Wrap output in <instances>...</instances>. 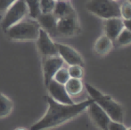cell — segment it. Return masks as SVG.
<instances>
[{"mask_svg": "<svg viewBox=\"0 0 131 130\" xmlns=\"http://www.w3.org/2000/svg\"><path fill=\"white\" fill-rule=\"evenodd\" d=\"M45 99L47 102V112L31 126L30 130H47L62 125L79 116L94 101L92 99H88L79 103L62 104L55 101L50 96H46Z\"/></svg>", "mask_w": 131, "mask_h": 130, "instance_id": "1", "label": "cell"}, {"mask_svg": "<svg viewBox=\"0 0 131 130\" xmlns=\"http://www.w3.org/2000/svg\"><path fill=\"white\" fill-rule=\"evenodd\" d=\"M85 87L91 99L104 109L111 119L117 122H123L124 113L121 104L111 96L102 93L89 83H85Z\"/></svg>", "mask_w": 131, "mask_h": 130, "instance_id": "2", "label": "cell"}, {"mask_svg": "<svg viewBox=\"0 0 131 130\" xmlns=\"http://www.w3.org/2000/svg\"><path fill=\"white\" fill-rule=\"evenodd\" d=\"M40 26L35 19H23L11 26L5 31L8 39L15 41L37 40L39 34Z\"/></svg>", "mask_w": 131, "mask_h": 130, "instance_id": "3", "label": "cell"}, {"mask_svg": "<svg viewBox=\"0 0 131 130\" xmlns=\"http://www.w3.org/2000/svg\"><path fill=\"white\" fill-rule=\"evenodd\" d=\"M86 9L102 19L119 16V5L113 0H88Z\"/></svg>", "mask_w": 131, "mask_h": 130, "instance_id": "4", "label": "cell"}, {"mask_svg": "<svg viewBox=\"0 0 131 130\" xmlns=\"http://www.w3.org/2000/svg\"><path fill=\"white\" fill-rule=\"evenodd\" d=\"M5 13V16L2 19V28L5 31L11 26L24 19L29 14V9L25 0H16Z\"/></svg>", "mask_w": 131, "mask_h": 130, "instance_id": "5", "label": "cell"}, {"mask_svg": "<svg viewBox=\"0 0 131 130\" xmlns=\"http://www.w3.org/2000/svg\"><path fill=\"white\" fill-rule=\"evenodd\" d=\"M79 31H80V26L77 13L57 19L56 33L61 36L71 38L77 36Z\"/></svg>", "mask_w": 131, "mask_h": 130, "instance_id": "6", "label": "cell"}, {"mask_svg": "<svg viewBox=\"0 0 131 130\" xmlns=\"http://www.w3.org/2000/svg\"><path fill=\"white\" fill-rule=\"evenodd\" d=\"M64 61L59 55L43 57V76L46 87L53 79L55 73L62 67Z\"/></svg>", "mask_w": 131, "mask_h": 130, "instance_id": "7", "label": "cell"}, {"mask_svg": "<svg viewBox=\"0 0 131 130\" xmlns=\"http://www.w3.org/2000/svg\"><path fill=\"white\" fill-rule=\"evenodd\" d=\"M37 48L43 57L58 55L56 43L53 41L52 39L50 38V35L41 28L39 30L38 38L37 40Z\"/></svg>", "mask_w": 131, "mask_h": 130, "instance_id": "8", "label": "cell"}, {"mask_svg": "<svg viewBox=\"0 0 131 130\" xmlns=\"http://www.w3.org/2000/svg\"><path fill=\"white\" fill-rule=\"evenodd\" d=\"M86 109H88V115H89L92 122L100 129L107 130L109 123L112 119L104 109L95 101L90 104Z\"/></svg>", "mask_w": 131, "mask_h": 130, "instance_id": "9", "label": "cell"}, {"mask_svg": "<svg viewBox=\"0 0 131 130\" xmlns=\"http://www.w3.org/2000/svg\"><path fill=\"white\" fill-rule=\"evenodd\" d=\"M56 47L58 55L69 66H73V65L84 66V59L82 56L72 47L63 43H56Z\"/></svg>", "mask_w": 131, "mask_h": 130, "instance_id": "10", "label": "cell"}, {"mask_svg": "<svg viewBox=\"0 0 131 130\" xmlns=\"http://www.w3.org/2000/svg\"><path fill=\"white\" fill-rule=\"evenodd\" d=\"M49 92V96L54 100L55 101L62 104H73L74 101H72L71 96L66 92L64 84L57 83L53 79L49 82L47 86Z\"/></svg>", "mask_w": 131, "mask_h": 130, "instance_id": "11", "label": "cell"}, {"mask_svg": "<svg viewBox=\"0 0 131 130\" xmlns=\"http://www.w3.org/2000/svg\"><path fill=\"white\" fill-rule=\"evenodd\" d=\"M123 29L124 23L121 17H112L104 20V34L112 41L117 38Z\"/></svg>", "mask_w": 131, "mask_h": 130, "instance_id": "12", "label": "cell"}, {"mask_svg": "<svg viewBox=\"0 0 131 130\" xmlns=\"http://www.w3.org/2000/svg\"><path fill=\"white\" fill-rule=\"evenodd\" d=\"M38 24L40 28L45 30L49 35L56 34V25H57V18L54 16L53 13L48 14H40L37 18Z\"/></svg>", "mask_w": 131, "mask_h": 130, "instance_id": "13", "label": "cell"}, {"mask_svg": "<svg viewBox=\"0 0 131 130\" xmlns=\"http://www.w3.org/2000/svg\"><path fill=\"white\" fill-rule=\"evenodd\" d=\"M113 47V41L103 33L94 43L93 50L98 56H106L112 51Z\"/></svg>", "mask_w": 131, "mask_h": 130, "instance_id": "14", "label": "cell"}, {"mask_svg": "<svg viewBox=\"0 0 131 130\" xmlns=\"http://www.w3.org/2000/svg\"><path fill=\"white\" fill-rule=\"evenodd\" d=\"M53 14L57 19H59L64 16L76 14V10L70 1H56Z\"/></svg>", "mask_w": 131, "mask_h": 130, "instance_id": "15", "label": "cell"}, {"mask_svg": "<svg viewBox=\"0 0 131 130\" xmlns=\"http://www.w3.org/2000/svg\"><path fill=\"white\" fill-rule=\"evenodd\" d=\"M64 87L66 89V92L71 97H76L82 92L84 85H83L81 79L70 78L67 81V83L64 84Z\"/></svg>", "mask_w": 131, "mask_h": 130, "instance_id": "16", "label": "cell"}, {"mask_svg": "<svg viewBox=\"0 0 131 130\" xmlns=\"http://www.w3.org/2000/svg\"><path fill=\"white\" fill-rule=\"evenodd\" d=\"M14 102L6 95L0 92V118H5L12 113Z\"/></svg>", "mask_w": 131, "mask_h": 130, "instance_id": "17", "label": "cell"}, {"mask_svg": "<svg viewBox=\"0 0 131 130\" xmlns=\"http://www.w3.org/2000/svg\"><path fill=\"white\" fill-rule=\"evenodd\" d=\"M131 44V31L129 30L124 29L121 31L118 37L113 40V45L115 47H125V46H128Z\"/></svg>", "mask_w": 131, "mask_h": 130, "instance_id": "18", "label": "cell"}, {"mask_svg": "<svg viewBox=\"0 0 131 130\" xmlns=\"http://www.w3.org/2000/svg\"><path fill=\"white\" fill-rule=\"evenodd\" d=\"M25 2L29 9V17L37 20L38 15L41 14L39 8V0H25Z\"/></svg>", "mask_w": 131, "mask_h": 130, "instance_id": "19", "label": "cell"}, {"mask_svg": "<svg viewBox=\"0 0 131 130\" xmlns=\"http://www.w3.org/2000/svg\"><path fill=\"white\" fill-rule=\"evenodd\" d=\"M119 16L123 20L131 19V3L128 0L123 1L119 5Z\"/></svg>", "mask_w": 131, "mask_h": 130, "instance_id": "20", "label": "cell"}, {"mask_svg": "<svg viewBox=\"0 0 131 130\" xmlns=\"http://www.w3.org/2000/svg\"><path fill=\"white\" fill-rule=\"evenodd\" d=\"M70 78L71 77H70L69 72H68V68L62 66V67H61L60 69L55 73L53 79L54 80V81H56L57 83H62V84H65Z\"/></svg>", "mask_w": 131, "mask_h": 130, "instance_id": "21", "label": "cell"}, {"mask_svg": "<svg viewBox=\"0 0 131 130\" xmlns=\"http://www.w3.org/2000/svg\"><path fill=\"white\" fill-rule=\"evenodd\" d=\"M56 0H39V8L42 14L53 13Z\"/></svg>", "mask_w": 131, "mask_h": 130, "instance_id": "22", "label": "cell"}, {"mask_svg": "<svg viewBox=\"0 0 131 130\" xmlns=\"http://www.w3.org/2000/svg\"><path fill=\"white\" fill-rule=\"evenodd\" d=\"M68 72L71 78H78L81 79L84 76V67L79 65H73L70 66L68 68Z\"/></svg>", "mask_w": 131, "mask_h": 130, "instance_id": "23", "label": "cell"}, {"mask_svg": "<svg viewBox=\"0 0 131 130\" xmlns=\"http://www.w3.org/2000/svg\"><path fill=\"white\" fill-rule=\"evenodd\" d=\"M107 130H127V127L123 124V122H117L111 120Z\"/></svg>", "mask_w": 131, "mask_h": 130, "instance_id": "24", "label": "cell"}, {"mask_svg": "<svg viewBox=\"0 0 131 130\" xmlns=\"http://www.w3.org/2000/svg\"><path fill=\"white\" fill-rule=\"evenodd\" d=\"M16 0H0V13H5Z\"/></svg>", "mask_w": 131, "mask_h": 130, "instance_id": "25", "label": "cell"}, {"mask_svg": "<svg viewBox=\"0 0 131 130\" xmlns=\"http://www.w3.org/2000/svg\"><path fill=\"white\" fill-rule=\"evenodd\" d=\"M123 23H124V28L129 30L131 31V19L129 20H123Z\"/></svg>", "mask_w": 131, "mask_h": 130, "instance_id": "26", "label": "cell"}, {"mask_svg": "<svg viewBox=\"0 0 131 130\" xmlns=\"http://www.w3.org/2000/svg\"><path fill=\"white\" fill-rule=\"evenodd\" d=\"M14 130H28V129L25 128V127H18V128H16Z\"/></svg>", "mask_w": 131, "mask_h": 130, "instance_id": "27", "label": "cell"}, {"mask_svg": "<svg viewBox=\"0 0 131 130\" xmlns=\"http://www.w3.org/2000/svg\"><path fill=\"white\" fill-rule=\"evenodd\" d=\"M56 1H69V0H56Z\"/></svg>", "mask_w": 131, "mask_h": 130, "instance_id": "28", "label": "cell"}, {"mask_svg": "<svg viewBox=\"0 0 131 130\" xmlns=\"http://www.w3.org/2000/svg\"><path fill=\"white\" fill-rule=\"evenodd\" d=\"M2 20V16H1V13H0V21Z\"/></svg>", "mask_w": 131, "mask_h": 130, "instance_id": "29", "label": "cell"}, {"mask_svg": "<svg viewBox=\"0 0 131 130\" xmlns=\"http://www.w3.org/2000/svg\"><path fill=\"white\" fill-rule=\"evenodd\" d=\"M113 1H116V2H118V1H119V0H113Z\"/></svg>", "mask_w": 131, "mask_h": 130, "instance_id": "30", "label": "cell"}, {"mask_svg": "<svg viewBox=\"0 0 131 130\" xmlns=\"http://www.w3.org/2000/svg\"><path fill=\"white\" fill-rule=\"evenodd\" d=\"M127 130H131V127H130V128H127Z\"/></svg>", "mask_w": 131, "mask_h": 130, "instance_id": "31", "label": "cell"}, {"mask_svg": "<svg viewBox=\"0 0 131 130\" xmlns=\"http://www.w3.org/2000/svg\"><path fill=\"white\" fill-rule=\"evenodd\" d=\"M128 1H129V2H130V3H131V0H128Z\"/></svg>", "mask_w": 131, "mask_h": 130, "instance_id": "32", "label": "cell"}]
</instances>
